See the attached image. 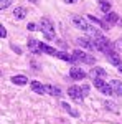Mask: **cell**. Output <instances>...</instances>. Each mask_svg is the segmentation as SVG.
Returning <instances> with one entry per match:
<instances>
[{"instance_id":"cell-26","label":"cell","mask_w":122,"mask_h":124,"mask_svg":"<svg viewBox=\"0 0 122 124\" xmlns=\"http://www.w3.org/2000/svg\"><path fill=\"white\" fill-rule=\"evenodd\" d=\"M66 3H76V2H78V0H65Z\"/></svg>"},{"instance_id":"cell-23","label":"cell","mask_w":122,"mask_h":124,"mask_svg":"<svg viewBox=\"0 0 122 124\" xmlns=\"http://www.w3.org/2000/svg\"><path fill=\"white\" fill-rule=\"evenodd\" d=\"M0 37H2V38H5V37H7V30H5L3 25H0Z\"/></svg>"},{"instance_id":"cell-12","label":"cell","mask_w":122,"mask_h":124,"mask_svg":"<svg viewBox=\"0 0 122 124\" xmlns=\"http://www.w3.org/2000/svg\"><path fill=\"white\" fill-rule=\"evenodd\" d=\"M89 75H91L93 78H104L107 73H106V70L101 68V66H93V68H91V71H89Z\"/></svg>"},{"instance_id":"cell-8","label":"cell","mask_w":122,"mask_h":124,"mask_svg":"<svg viewBox=\"0 0 122 124\" xmlns=\"http://www.w3.org/2000/svg\"><path fill=\"white\" fill-rule=\"evenodd\" d=\"M104 20L109 23V25H122V20L117 17V13H112V12H107V13H104Z\"/></svg>"},{"instance_id":"cell-20","label":"cell","mask_w":122,"mask_h":124,"mask_svg":"<svg viewBox=\"0 0 122 124\" xmlns=\"http://www.w3.org/2000/svg\"><path fill=\"white\" fill-rule=\"evenodd\" d=\"M99 7L104 13H107V12H111V2L109 0H99Z\"/></svg>"},{"instance_id":"cell-24","label":"cell","mask_w":122,"mask_h":124,"mask_svg":"<svg viewBox=\"0 0 122 124\" xmlns=\"http://www.w3.org/2000/svg\"><path fill=\"white\" fill-rule=\"evenodd\" d=\"M115 106H117V104H114V103H106V108H107V109L111 108L112 111H117V108H115Z\"/></svg>"},{"instance_id":"cell-1","label":"cell","mask_w":122,"mask_h":124,"mask_svg":"<svg viewBox=\"0 0 122 124\" xmlns=\"http://www.w3.org/2000/svg\"><path fill=\"white\" fill-rule=\"evenodd\" d=\"M40 30H41V33L48 40H55V27H53V23H51L50 18H41V22H40Z\"/></svg>"},{"instance_id":"cell-11","label":"cell","mask_w":122,"mask_h":124,"mask_svg":"<svg viewBox=\"0 0 122 124\" xmlns=\"http://www.w3.org/2000/svg\"><path fill=\"white\" fill-rule=\"evenodd\" d=\"M87 20H91L93 23H96V25H99V27H101L102 30H109L111 27H112V25H109V23H107L106 20H99V18H96L94 15H89V17H87Z\"/></svg>"},{"instance_id":"cell-6","label":"cell","mask_w":122,"mask_h":124,"mask_svg":"<svg viewBox=\"0 0 122 124\" xmlns=\"http://www.w3.org/2000/svg\"><path fill=\"white\" fill-rule=\"evenodd\" d=\"M106 58H107V60H109V61L112 63L114 66H119V65L122 63L121 55H119V53H117V51H115L114 48H109V50L106 51Z\"/></svg>"},{"instance_id":"cell-3","label":"cell","mask_w":122,"mask_h":124,"mask_svg":"<svg viewBox=\"0 0 122 124\" xmlns=\"http://www.w3.org/2000/svg\"><path fill=\"white\" fill-rule=\"evenodd\" d=\"M73 58H74V61H83V63H87V65H94L96 63V58L93 55H89V53H86V51H81V50H74L73 51Z\"/></svg>"},{"instance_id":"cell-10","label":"cell","mask_w":122,"mask_h":124,"mask_svg":"<svg viewBox=\"0 0 122 124\" xmlns=\"http://www.w3.org/2000/svg\"><path fill=\"white\" fill-rule=\"evenodd\" d=\"M30 88H31V91L36 93V94H45V93H46V88L41 85L40 81H31V83H30Z\"/></svg>"},{"instance_id":"cell-28","label":"cell","mask_w":122,"mask_h":124,"mask_svg":"<svg viewBox=\"0 0 122 124\" xmlns=\"http://www.w3.org/2000/svg\"><path fill=\"white\" fill-rule=\"evenodd\" d=\"M30 2H31V3H36V2H38V0H30Z\"/></svg>"},{"instance_id":"cell-17","label":"cell","mask_w":122,"mask_h":124,"mask_svg":"<svg viewBox=\"0 0 122 124\" xmlns=\"http://www.w3.org/2000/svg\"><path fill=\"white\" fill-rule=\"evenodd\" d=\"M13 17L17 20H23L27 17V8H25V7H17L15 12H13Z\"/></svg>"},{"instance_id":"cell-2","label":"cell","mask_w":122,"mask_h":124,"mask_svg":"<svg viewBox=\"0 0 122 124\" xmlns=\"http://www.w3.org/2000/svg\"><path fill=\"white\" fill-rule=\"evenodd\" d=\"M73 23H74L76 28L79 30H84V31H89V33H93V31H96V30L93 28V25H89V22H87V18H84V17H81V15H73Z\"/></svg>"},{"instance_id":"cell-14","label":"cell","mask_w":122,"mask_h":124,"mask_svg":"<svg viewBox=\"0 0 122 124\" xmlns=\"http://www.w3.org/2000/svg\"><path fill=\"white\" fill-rule=\"evenodd\" d=\"M45 88H46V93H48V94H51V96L59 98V96L63 94V93H61V89H59L58 86H55V85H46Z\"/></svg>"},{"instance_id":"cell-19","label":"cell","mask_w":122,"mask_h":124,"mask_svg":"<svg viewBox=\"0 0 122 124\" xmlns=\"http://www.w3.org/2000/svg\"><path fill=\"white\" fill-rule=\"evenodd\" d=\"M61 108L65 109L66 113H69L71 116H74V117H78V116H79V113H78L76 109H73V108H71V106L68 104V103H61Z\"/></svg>"},{"instance_id":"cell-5","label":"cell","mask_w":122,"mask_h":124,"mask_svg":"<svg viewBox=\"0 0 122 124\" xmlns=\"http://www.w3.org/2000/svg\"><path fill=\"white\" fill-rule=\"evenodd\" d=\"M68 94H69V98H73V99L78 101V103H81V101L84 99V94H83L81 86H71V88L68 89Z\"/></svg>"},{"instance_id":"cell-27","label":"cell","mask_w":122,"mask_h":124,"mask_svg":"<svg viewBox=\"0 0 122 124\" xmlns=\"http://www.w3.org/2000/svg\"><path fill=\"white\" fill-rule=\"evenodd\" d=\"M117 70H119V71H121V73H122V63H121V65H119V66H117Z\"/></svg>"},{"instance_id":"cell-4","label":"cell","mask_w":122,"mask_h":124,"mask_svg":"<svg viewBox=\"0 0 122 124\" xmlns=\"http://www.w3.org/2000/svg\"><path fill=\"white\" fill-rule=\"evenodd\" d=\"M93 85L102 93V94H106V96H111V94H114V89H112V86L111 85H107L104 79H101V78H93Z\"/></svg>"},{"instance_id":"cell-18","label":"cell","mask_w":122,"mask_h":124,"mask_svg":"<svg viewBox=\"0 0 122 124\" xmlns=\"http://www.w3.org/2000/svg\"><path fill=\"white\" fill-rule=\"evenodd\" d=\"M12 81H13L15 85L23 86V85H27V83H28V78H27V76H23V75H15V76L12 78Z\"/></svg>"},{"instance_id":"cell-16","label":"cell","mask_w":122,"mask_h":124,"mask_svg":"<svg viewBox=\"0 0 122 124\" xmlns=\"http://www.w3.org/2000/svg\"><path fill=\"white\" fill-rule=\"evenodd\" d=\"M109 85L112 86V89H114V94H117V96H122V81H119V79H112Z\"/></svg>"},{"instance_id":"cell-21","label":"cell","mask_w":122,"mask_h":124,"mask_svg":"<svg viewBox=\"0 0 122 124\" xmlns=\"http://www.w3.org/2000/svg\"><path fill=\"white\" fill-rule=\"evenodd\" d=\"M10 3H12V0H0V10H5L10 7Z\"/></svg>"},{"instance_id":"cell-22","label":"cell","mask_w":122,"mask_h":124,"mask_svg":"<svg viewBox=\"0 0 122 124\" xmlns=\"http://www.w3.org/2000/svg\"><path fill=\"white\" fill-rule=\"evenodd\" d=\"M81 89H83V94H84V98L89 94V86H87V85H83V86H81Z\"/></svg>"},{"instance_id":"cell-15","label":"cell","mask_w":122,"mask_h":124,"mask_svg":"<svg viewBox=\"0 0 122 124\" xmlns=\"http://www.w3.org/2000/svg\"><path fill=\"white\" fill-rule=\"evenodd\" d=\"M28 48L31 50V53H35V55L41 53V51H40V41L35 40V38H30L28 40Z\"/></svg>"},{"instance_id":"cell-7","label":"cell","mask_w":122,"mask_h":124,"mask_svg":"<svg viewBox=\"0 0 122 124\" xmlns=\"http://www.w3.org/2000/svg\"><path fill=\"white\" fill-rule=\"evenodd\" d=\"M69 76L73 78V79H78V81H79V79H84L86 78V71L79 66H73L69 70Z\"/></svg>"},{"instance_id":"cell-13","label":"cell","mask_w":122,"mask_h":124,"mask_svg":"<svg viewBox=\"0 0 122 124\" xmlns=\"http://www.w3.org/2000/svg\"><path fill=\"white\" fill-rule=\"evenodd\" d=\"M40 51H41V53H46L50 56H56V53H58V50L48 46L46 43H40Z\"/></svg>"},{"instance_id":"cell-9","label":"cell","mask_w":122,"mask_h":124,"mask_svg":"<svg viewBox=\"0 0 122 124\" xmlns=\"http://www.w3.org/2000/svg\"><path fill=\"white\" fill-rule=\"evenodd\" d=\"M76 45L81 48H84V50H94V45H93V40L91 38H76Z\"/></svg>"},{"instance_id":"cell-25","label":"cell","mask_w":122,"mask_h":124,"mask_svg":"<svg viewBox=\"0 0 122 124\" xmlns=\"http://www.w3.org/2000/svg\"><path fill=\"white\" fill-rule=\"evenodd\" d=\"M27 28H28L30 31H33V30H36V25H35V23H28V25H27Z\"/></svg>"}]
</instances>
